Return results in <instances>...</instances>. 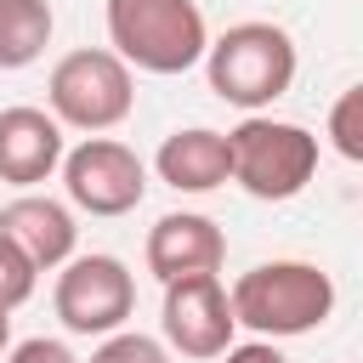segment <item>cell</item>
Segmentation results:
<instances>
[{
	"label": "cell",
	"instance_id": "obj_1",
	"mask_svg": "<svg viewBox=\"0 0 363 363\" xmlns=\"http://www.w3.org/2000/svg\"><path fill=\"white\" fill-rule=\"evenodd\" d=\"M227 295H233V318L244 329H255L261 340L312 335L335 312V278L318 261H261V267L238 272V284Z\"/></svg>",
	"mask_w": 363,
	"mask_h": 363
},
{
	"label": "cell",
	"instance_id": "obj_2",
	"mask_svg": "<svg viewBox=\"0 0 363 363\" xmlns=\"http://www.w3.org/2000/svg\"><path fill=\"white\" fill-rule=\"evenodd\" d=\"M295 40L278 28V23H233L227 34L210 40L204 51V79L221 102L244 108V113H261L272 108L289 85H295Z\"/></svg>",
	"mask_w": 363,
	"mask_h": 363
},
{
	"label": "cell",
	"instance_id": "obj_3",
	"mask_svg": "<svg viewBox=\"0 0 363 363\" xmlns=\"http://www.w3.org/2000/svg\"><path fill=\"white\" fill-rule=\"evenodd\" d=\"M108 45L142 74H187L210 51L199 0H108Z\"/></svg>",
	"mask_w": 363,
	"mask_h": 363
},
{
	"label": "cell",
	"instance_id": "obj_4",
	"mask_svg": "<svg viewBox=\"0 0 363 363\" xmlns=\"http://www.w3.org/2000/svg\"><path fill=\"white\" fill-rule=\"evenodd\" d=\"M227 147H233V182L250 199H267V204L306 193V182L318 176V136L295 119L244 113L227 130Z\"/></svg>",
	"mask_w": 363,
	"mask_h": 363
},
{
	"label": "cell",
	"instance_id": "obj_5",
	"mask_svg": "<svg viewBox=\"0 0 363 363\" xmlns=\"http://www.w3.org/2000/svg\"><path fill=\"white\" fill-rule=\"evenodd\" d=\"M45 102H51L57 125L102 136V130H113V125L130 119V108H136V74H130V62L113 45H85V51L57 57V68L45 79Z\"/></svg>",
	"mask_w": 363,
	"mask_h": 363
},
{
	"label": "cell",
	"instance_id": "obj_6",
	"mask_svg": "<svg viewBox=\"0 0 363 363\" xmlns=\"http://www.w3.org/2000/svg\"><path fill=\"white\" fill-rule=\"evenodd\" d=\"M51 306L74 335H113L136 312V278L119 255H68L57 272Z\"/></svg>",
	"mask_w": 363,
	"mask_h": 363
},
{
	"label": "cell",
	"instance_id": "obj_7",
	"mask_svg": "<svg viewBox=\"0 0 363 363\" xmlns=\"http://www.w3.org/2000/svg\"><path fill=\"white\" fill-rule=\"evenodd\" d=\"M62 187L68 204L85 216H130L147 193V170L136 159V147L113 142V136H85L79 147L62 153Z\"/></svg>",
	"mask_w": 363,
	"mask_h": 363
},
{
	"label": "cell",
	"instance_id": "obj_8",
	"mask_svg": "<svg viewBox=\"0 0 363 363\" xmlns=\"http://www.w3.org/2000/svg\"><path fill=\"white\" fill-rule=\"evenodd\" d=\"M159 323H164L170 352H182V357H193V363L221 357V352L233 346V329H238L233 295L221 289L216 272H193V278L164 284V312H159Z\"/></svg>",
	"mask_w": 363,
	"mask_h": 363
},
{
	"label": "cell",
	"instance_id": "obj_9",
	"mask_svg": "<svg viewBox=\"0 0 363 363\" xmlns=\"http://www.w3.org/2000/svg\"><path fill=\"white\" fill-rule=\"evenodd\" d=\"M142 261L159 284H176V278H193V272H221L227 261V238L210 216L199 210H170L147 227V244H142Z\"/></svg>",
	"mask_w": 363,
	"mask_h": 363
},
{
	"label": "cell",
	"instance_id": "obj_10",
	"mask_svg": "<svg viewBox=\"0 0 363 363\" xmlns=\"http://www.w3.org/2000/svg\"><path fill=\"white\" fill-rule=\"evenodd\" d=\"M62 125L45 108H0V182L40 187L51 170H62Z\"/></svg>",
	"mask_w": 363,
	"mask_h": 363
},
{
	"label": "cell",
	"instance_id": "obj_11",
	"mask_svg": "<svg viewBox=\"0 0 363 363\" xmlns=\"http://www.w3.org/2000/svg\"><path fill=\"white\" fill-rule=\"evenodd\" d=\"M159 182H170L176 193H216L233 182V147H227V130H210V125H187V130H170L159 142V159H153Z\"/></svg>",
	"mask_w": 363,
	"mask_h": 363
},
{
	"label": "cell",
	"instance_id": "obj_12",
	"mask_svg": "<svg viewBox=\"0 0 363 363\" xmlns=\"http://www.w3.org/2000/svg\"><path fill=\"white\" fill-rule=\"evenodd\" d=\"M0 233H11L40 272L62 267V261L74 255V238H79L74 210L57 204V199H45V193H17V199L0 210Z\"/></svg>",
	"mask_w": 363,
	"mask_h": 363
},
{
	"label": "cell",
	"instance_id": "obj_13",
	"mask_svg": "<svg viewBox=\"0 0 363 363\" xmlns=\"http://www.w3.org/2000/svg\"><path fill=\"white\" fill-rule=\"evenodd\" d=\"M51 0H0V74H17L51 45Z\"/></svg>",
	"mask_w": 363,
	"mask_h": 363
},
{
	"label": "cell",
	"instance_id": "obj_14",
	"mask_svg": "<svg viewBox=\"0 0 363 363\" xmlns=\"http://www.w3.org/2000/svg\"><path fill=\"white\" fill-rule=\"evenodd\" d=\"M329 142H335V153L340 159H352V164H363V79L352 85V91H340L335 96V108H329Z\"/></svg>",
	"mask_w": 363,
	"mask_h": 363
},
{
	"label": "cell",
	"instance_id": "obj_15",
	"mask_svg": "<svg viewBox=\"0 0 363 363\" xmlns=\"http://www.w3.org/2000/svg\"><path fill=\"white\" fill-rule=\"evenodd\" d=\"M34 278H40V267L23 255V244L11 233H0V312H17L34 295Z\"/></svg>",
	"mask_w": 363,
	"mask_h": 363
},
{
	"label": "cell",
	"instance_id": "obj_16",
	"mask_svg": "<svg viewBox=\"0 0 363 363\" xmlns=\"http://www.w3.org/2000/svg\"><path fill=\"white\" fill-rule=\"evenodd\" d=\"M96 363H170V352H164L153 335L113 329V335H102V346H96Z\"/></svg>",
	"mask_w": 363,
	"mask_h": 363
},
{
	"label": "cell",
	"instance_id": "obj_17",
	"mask_svg": "<svg viewBox=\"0 0 363 363\" xmlns=\"http://www.w3.org/2000/svg\"><path fill=\"white\" fill-rule=\"evenodd\" d=\"M6 363H79V357H74L62 340H45V335H40V340L11 346V352H6Z\"/></svg>",
	"mask_w": 363,
	"mask_h": 363
},
{
	"label": "cell",
	"instance_id": "obj_18",
	"mask_svg": "<svg viewBox=\"0 0 363 363\" xmlns=\"http://www.w3.org/2000/svg\"><path fill=\"white\" fill-rule=\"evenodd\" d=\"M221 363H289V357H284L272 340H261V335H255V340H244V346H227V352H221Z\"/></svg>",
	"mask_w": 363,
	"mask_h": 363
},
{
	"label": "cell",
	"instance_id": "obj_19",
	"mask_svg": "<svg viewBox=\"0 0 363 363\" xmlns=\"http://www.w3.org/2000/svg\"><path fill=\"white\" fill-rule=\"evenodd\" d=\"M6 346H11V312H0V357H6Z\"/></svg>",
	"mask_w": 363,
	"mask_h": 363
},
{
	"label": "cell",
	"instance_id": "obj_20",
	"mask_svg": "<svg viewBox=\"0 0 363 363\" xmlns=\"http://www.w3.org/2000/svg\"><path fill=\"white\" fill-rule=\"evenodd\" d=\"M91 363H96V357H91Z\"/></svg>",
	"mask_w": 363,
	"mask_h": 363
}]
</instances>
